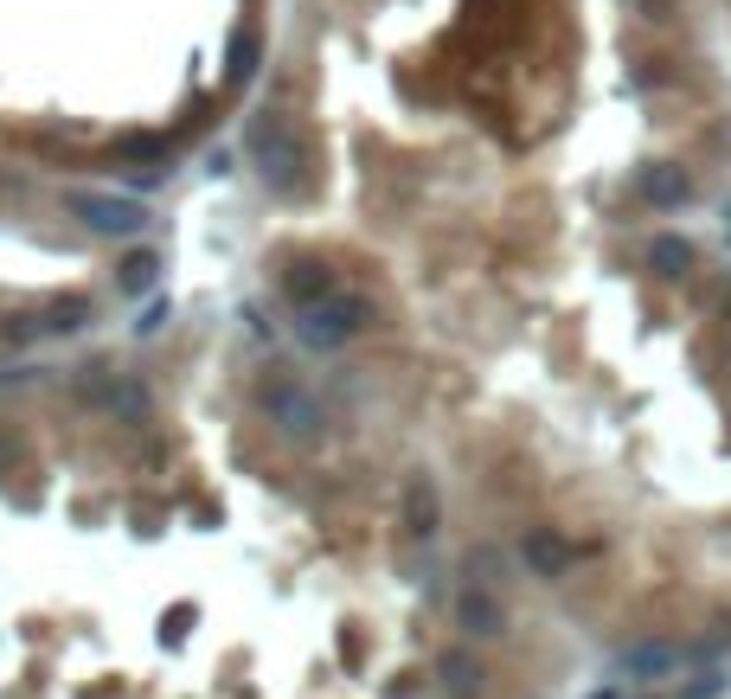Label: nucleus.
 <instances>
[{"label": "nucleus", "mask_w": 731, "mask_h": 699, "mask_svg": "<svg viewBox=\"0 0 731 699\" xmlns=\"http://www.w3.org/2000/svg\"><path fill=\"white\" fill-rule=\"evenodd\" d=\"M687 263H694V251H687L680 238H661V244H655V270H661V276H680Z\"/></svg>", "instance_id": "f257e3e1"}, {"label": "nucleus", "mask_w": 731, "mask_h": 699, "mask_svg": "<svg viewBox=\"0 0 731 699\" xmlns=\"http://www.w3.org/2000/svg\"><path fill=\"white\" fill-rule=\"evenodd\" d=\"M642 193H648V199H661V206H674V199H687V181H680V174H648V181H642Z\"/></svg>", "instance_id": "f03ea898"}]
</instances>
